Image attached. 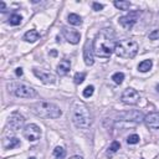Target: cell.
Returning <instances> with one entry per match:
<instances>
[{
  "instance_id": "cell-1",
  "label": "cell",
  "mask_w": 159,
  "mask_h": 159,
  "mask_svg": "<svg viewBox=\"0 0 159 159\" xmlns=\"http://www.w3.org/2000/svg\"><path fill=\"white\" fill-rule=\"evenodd\" d=\"M116 34L112 29H102L93 40L95 55L101 59H108L116 49Z\"/></svg>"
},
{
  "instance_id": "cell-2",
  "label": "cell",
  "mask_w": 159,
  "mask_h": 159,
  "mask_svg": "<svg viewBox=\"0 0 159 159\" xmlns=\"http://www.w3.org/2000/svg\"><path fill=\"white\" fill-rule=\"evenodd\" d=\"M72 122L77 128L87 129L91 127V113H89L88 107L81 101H76L72 105Z\"/></svg>"
},
{
  "instance_id": "cell-3",
  "label": "cell",
  "mask_w": 159,
  "mask_h": 159,
  "mask_svg": "<svg viewBox=\"0 0 159 159\" xmlns=\"http://www.w3.org/2000/svg\"><path fill=\"white\" fill-rule=\"evenodd\" d=\"M31 112L35 113L39 117H42V118H59L62 114L60 107H57L56 105L50 102H37L34 103L30 107Z\"/></svg>"
},
{
  "instance_id": "cell-4",
  "label": "cell",
  "mask_w": 159,
  "mask_h": 159,
  "mask_svg": "<svg viewBox=\"0 0 159 159\" xmlns=\"http://www.w3.org/2000/svg\"><path fill=\"white\" fill-rule=\"evenodd\" d=\"M114 52L122 59H133L138 52V44L132 39H124L116 45Z\"/></svg>"
},
{
  "instance_id": "cell-5",
  "label": "cell",
  "mask_w": 159,
  "mask_h": 159,
  "mask_svg": "<svg viewBox=\"0 0 159 159\" xmlns=\"http://www.w3.org/2000/svg\"><path fill=\"white\" fill-rule=\"evenodd\" d=\"M9 92L14 93L16 97L20 98H34L36 96V91L32 87L27 86L25 84H10L8 85Z\"/></svg>"
},
{
  "instance_id": "cell-6",
  "label": "cell",
  "mask_w": 159,
  "mask_h": 159,
  "mask_svg": "<svg viewBox=\"0 0 159 159\" xmlns=\"http://www.w3.org/2000/svg\"><path fill=\"white\" fill-rule=\"evenodd\" d=\"M23 136L25 137V139H27L29 142H36L41 137V129L36 124H32V123L27 124L23 130Z\"/></svg>"
},
{
  "instance_id": "cell-7",
  "label": "cell",
  "mask_w": 159,
  "mask_h": 159,
  "mask_svg": "<svg viewBox=\"0 0 159 159\" xmlns=\"http://www.w3.org/2000/svg\"><path fill=\"white\" fill-rule=\"evenodd\" d=\"M138 16H139V12H138V11H130L129 14H127V15L121 16L118 19V23L126 30H130L134 26V24L137 23Z\"/></svg>"
},
{
  "instance_id": "cell-8",
  "label": "cell",
  "mask_w": 159,
  "mask_h": 159,
  "mask_svg": "<svg viewBox=\"0 0 159 159\" xmlns=\"http://www.w3.org/2000/svg\"><path fill=\"white\" fill-rule=\"evenodd\" d=\"M121 100L123 103H126V105H137L141 100V96L134 88H127L123 91Z\"/></svg>"
},
{
  "instance_id": "cell-9",
  "label": "cell",
  "mask_w": 159,
  "mask_h": 159,
  "mask_svg": "<svg viewBox=\"0 0 159 159\" xmlns=\"http://www.w3.org/2000/svg\"><path fill=\"white\" fill-rule=\"evenodd\" d=\"M24 122H25L24 117L20 114V113L15 112V113H12V114L9 117V119H8V127H9L11 130H14V132H18L19 129L23 128Z\"/></svg>"
},
{
  "instance_id": "cell-10",
  "label": "cell",
  "mask_w": 159,
  "mask_h": 159,
  "mask_svg": "<svg viewBox=\"0 0 159 159\" xmlns=\"http://www.w3.org/2000/svg\"><path fill=\"white\" fill-rule=\"evenodd\" d=\"M118 118L119 121H134L136 123H139L144 121V116L139 111H127V112H122Z\"/></svg>"
},
{
  "instance_id": "cell-11",
  "label": "cell",
  "mask_w": 159,
  "mask_h": 159,
  "mask_svg": "<svg viewBox=\"0 0 159 159\" xmlns=\"http://www.w3.org/2000/svg\"><path fill=\"white\" fill-rule=\"evenodd\" d=\"M93 42L91 40H87L86 44L84 46V60H85V64L87 66H92L93 65Z\"/></svg>"
},
{
  "instance_id": "cell-12",
  "label": "cell",
  "mask_w": 159,
  "mask_h": 159,
  "mask_svg": "<svg viewBox=\"0 0 159 159\" xmlns=\"http://www.w3.org/2000/svg\"><path fill=\"white\" fill-rule=\"evenodd\" d=\"M32 72L39 80L42 81L44 84H53V82L56 81V77H55L53 73L47 72L45 70H37V68H34Z\"/></svg>"
},
{
  "instance_id": "cell-13",
  "label": "cell",
  "mask_w": 159,
  "mask_h": 159,
  "mask_svg": "<svg viewBox=\"0 0 159 159\" xmlns=\"http://www.w3.org/2000/svg\"><path fill=\"white\" fill-rule=\"evenodd\" d=\"M62 34H64L65 39L70 44H78L81 39V34L78 31H76L73 29H68V27H62Z\"/></svg>"
},
{
  "instance_id": "cell-14",
  "label": "cell",
  "mask_w": 159,
  "mask_h": 159,
  "mask_svg": "<svg viewBox=\"0 0 159 159\" xmlns=\"http://www.w3.org/2000/svg\"><path fill=\"white\" fill-rule=\"evenodd\" d=\"M146 126L150 129H159V112H152L144 117Z\"/></svg>"
},
{
  "instance_id": "cell-15",
  "label": "cell",
  "mask_w": 159,
  "mask_h": 159,
  "mask_svg": "<svg viewBox=\"0 0 159 159\" xmlns=\"http://www.w3.org/2000/svg\"><path fill=\"white\" fill-rule=\"evenodd\" d=\"M70 68H71V62L68 60H62L57 65V73L60 76H65L70 72Z\"/></svg>"
},
{
  "instance_id": "cell-16",
  "label": "cell",
  "mask_w": 159,
  "mask_h": 159,
  "mask_svg": "<svg viewBox=\"0 0 159 159\" xmlns=\"http://www.w3.org/2000/svg\"><path fill=\"white\" fill-rule=\"evenodd\" d=\"M20 144V141L18 139V138H5V139L3 141V147L5 149H12V148H15L18 147Z\"/></svg>"
},
{
  "instance_id": "cell-17",
  "label": "cell",
  "mask_w": 159,
  "mask_h": 159,
  "mask_svg": "<svg viewBox=\"0 0 159 159\" xmlns=\"http://www.w3.org/2000/svg\"><path fill=\"white\" fill-rule=\"evenodd\" d=\"M40 35H39V32L35 31V30H30V31H27L25 35H24V40L27 41V42H35L36 40H39Z\"/></svg>"
},
{
  "instance_id": "cell-18",
  "label": "cell",
  "mask_w": 159,
  "mask_h": 159,
  "mask_svg": "<svg viewBox=\"0 0 159 159\" xmlns=\"http://www.w3.org/2000/svg\"><path fill=\"white\" fill-rule=\"evenodd\" d=\"M152 65H153L152 60H144L143 62H141V64L138 65V70L141 72H148L152 68Z\"/></svg>"
},
{
  "instance_id": "cell-19",
  "label": "cell",
  "mask_w": 159,
  "mask_h": 159,
  "mask_svg": "<svg viewBox=\"0 0 159 159\" xmlns=\"http://www.w3.org/2000/svg\"><path fill=\"white\" fill-rule=\"evenodd\" d=\"M68 20V23H70L71 25H75V26H78L82 24V19L80 15H77V14H70L67 18Z\"/></svg>"
},
{
  "instance_id": "cell-20",
  "label": "cell",
  "mask_w": 159,
  "mask_h": 159,
  "mask_svg": "<svg viewBox=\"0 0 159 159\" xmlns=\"http://www.w3.org/2000/svg\"><path fill=\"white\" fill-rule=\"evenodd\" d=\"M114 6L119 10H128L130 8V3L126 1V0H119V1H114Z\"/></svg>"
},
{
  "instance_id": "cell-21",
  "label": "cell",
  "mask_w": 159,
  "mask_h": 159,
  "mask_svg": "<svg viewBox=\"0 0 159 159\" xmlns=\"http://www.w3.org/2000/svg\"><path fill=\"white\" fill-rule=\"evenodd\" d=\"M23 18L18 15V14H12V15L9 18V24L12 25V26H16V25H20V23H21Z\"/></svg>"
},
{
  "instance_id": "cell-22",
  "label": "cell",
  "mask_w": 159,
  "mask_h": 159,
  "mask_svg": "<svg viewBox=\"0 0 159 159\" xmlns=\"http://www.w3.org/2000/svg\"><path fill=\"white\" fill-rule=\"evenodd\" d=\"M53 155L56 157L57 159H64L66 157V150L62 147H56L53 149Z\"/></svg>"
},
{
  "instance_id": "cell-23",
  "label": "cell",
  "mask_w": 159,
  "mask_h": 159,
  "mask_svg": "<svg viewBox=\"0 0 159 159\" xmlns=\"http://www.w3.org/2000/svg\"><path fill=\"white\" fill-rule=\"evenodd\" d=\"M85 78H86V73H85V72H77V73L75 75V77H73L76 85L82 84V82L85 81Z\"/></svg>"
},
{
  "instance_id": "cell-24",
  "label": "cell",
  "mask_w": 159,
  "mask_h": 159,
  "mask_svg": "<svg viewBox=\"0 0 159 159\" xmlns=\"http://www.w3.org/2000/svg\"><path fill=\"white\" fill-rule=\"evenodd\" d=\"M112 80L116 82L117 85H121L122 82H123V80H124V73H122V72H116V73L112 76Z\"/></svg>"
},
{
  "instance_id": "cell-25",
  "label": "cell",
  "mask_w": 159,
  "mask_h": 159,
  "mask_svg": "<svg viewBox=\"0 0 159 159\" xmlns=\"http://www.w3.org/2000/svg\"><path fill=\"white\" fill-rule=\"evenodd\" d=\"M119 148H121V144L117 142V141H114V142L109 146V148H108V154H109V153H111V154H112V153H116V152L118 150Z\"/></svg>"
},
{
  "instance_id": "cell-26",
  "label": "cell",
  "mask_w": 159,
  "mask_h": 159,
  "mask_svg": "<svg viewBox=\"0 0 159 159\" xmlns=\"http://www.w3.org/2000/svg\"><path fill=\"white\" fill-rule=\"evenodd\" d=\"M138 142H139V136L138 134H130L127 138V143L128 144H137Z\"/></svg>"
},
{
  "instance_id": "cell-27",
  "label": "cell",
  "mask_w": 159,
  "mask_h": 159,
  "mask_svg": "<svg viewBox=\"0 0 159 159\" xmlns=\"http://www.w3.org/2000/svg\"><path fill=\"white\" fill-rule=\"evenodd\" d=\"M93 91H95V87H93V86H87V87L84 89V97H86V98L91 97V96L93 95Z\"/></svg>"
},
{
  "instance_id": "cell-28",
  "label": "cell",
  "mask_w": 159,
  "mask_h": 159,
  "mask_svg": "<svg viewBox=\"0 0 159 159\" xmlns=\"http://www.w3.org/2000/svg\"><path fill=\"white\" fill-rule=\"evenodd\" d=\"M158 37H159V30H154L153 32L149 34V39H150V40H155V39H158Z\"/></svg>"
},
{
  "instance_id": "cell-29",
  "label": "cell",
  "mask_w": 159,
  "mask_h": 159,
  "mask_svg": "<svg viewBox=\"0 0 159 159\" xmlns=\"http://www.w3.org/2000/svg\"><path fill=\"white\" fill-rule=\"evenodd\" d=\"M92 8H93V10H96V11H100V10L103 9V5L100 4V3H93V4H92Z\"/></svg>"
},
{
  "instance_id": "cell-30",
  "label": "cell",
  "mask_w": 159,
  "mask_h": 159,
  "mask_svg": "<svg viewBox=\"0 0 159 159\" xmlns=\"http://www.w3.org/2000/svg\"><path fill=\"white\" fill-rule=\"evenodd\" d=\"M15 72H16V76H23V68H20V67L16 68Z\"/></svg>"
},
{
  "instance_id": "cell-31",
  "label": "cell",
  "mask_w": 159,
  "mask_h": 159,
  "mask_svg": "<svg viewBox=\"0 0 159 159\" xmlns=\"http://www.w3.org/2000/svg\"><path fill=\"white\" fill-rule=\"evenodd\" d=\"M0 8H1V11H3V12L5 11V3H4V1L0 3Z\"/></svg>"
},
{
  "instance_id": "cell-32",
  "label": "cell",
  "mask_w": 159,
  "mask_h": 159,
  "mask_svg": "<svg viewBox=\"0 0 159 159\" xmlns=\"http://www.w3.org/2000/svg\"><path fill=\"white\" fill-rule=\"evenodd\" d=\"M70 159H82L81 157H72V158H70Z\"/></svg>"
},
{
  "instance_id": "cell-33",
  "label": "cell",
  "mask_w": 159,
  "mask_h": 159,
  "mask_svg": "<svg viewBox=\"0 0 159 159\" xmlns=\"http://www.w3.org/2000/svg\"><path fill=\"white\" fill-rule=\"evenodd\" d=\"M56 53H57L56 51H52V52H51V55H52V56H56Z\"/></svg>"
},
{
  "instance_id": "cell-34",
  "label": "cell",
  "mask_w": 159,
  "mask_h": 159,
  "mask_svg": "<svg viewBox=\"0 0 159 159\" xmlns=\"http://www.w3.org/2000/svg\"><path fill=\"white\" fill-rule=\"evenodd\" d=\"M157 91H158V92H159V85H158V86H157Z\"/></svg>"
},
{
  "instance_id": "cell-35",
  "label": "cell",
  "mask_w": 159,
  "mask_h": 159,
  "mask_svg": "<svg viewBox=\"0 0 159 159\" xmlns=\"http://www.w3.org/2000/svg\"><path fill=\"white\" fill-rule=\"evenodd\" d=\"M30 159H36V158H30Z\"/></svg>"
}]
</instances>
